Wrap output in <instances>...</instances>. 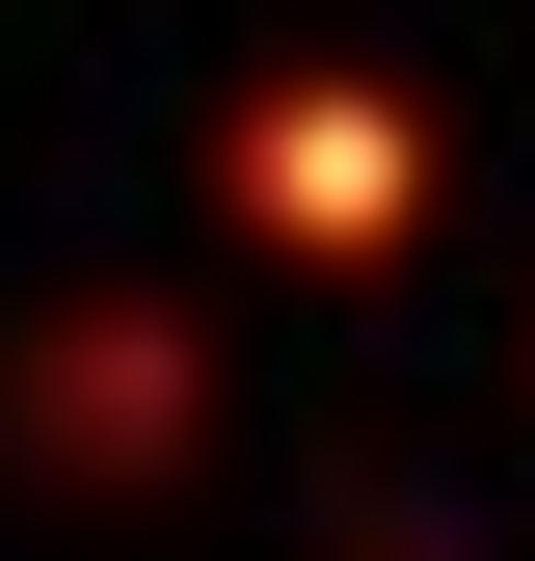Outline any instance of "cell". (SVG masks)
I'll use <instances>...</instances> for the list:
<instances>
[{
  "instance_id": "7a4b0ae2",
  "label": "cell",
  "mask_w": 535,
  "mask_h": 561,
  "mask_svg": "<svg viewBox=\"0 0 535 561\" xmlns=\"http://www.w3.org/2000/svg\"><path fill=\"white\" fill-rule=\"evenodd\" d=\"M0 428H27L54 481H187L215 455V375H187L161 295H54L27 347H0Z\"/></svg>"
},
{
  "instance_id": "6da1fadb",
  "label": "cell",
  "mask_w": 535,
  "mask_h": 561,
  "mask_svg": "<svg viewBox=\"0 0 535 561\" xmlns=\"http://www.w3.org/2000/svg\"><path fill=\"white\" fill-rule=\"evenodd\" d=\"M215 215L268 267H401V241H429V107L349 81V54H295V81L215 107Z\"/></svg>"
}]
</instances>
